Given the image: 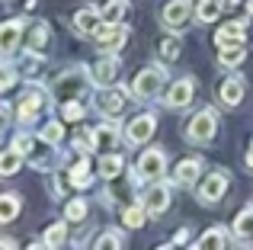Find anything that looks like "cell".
Segmentation results:
<instances>
[{
  "instance_id": "cell-1",
  "label": "cell",
  "mask_w": 253,
  "mask_h": 250,
  "mask_svg": "<svg viewBox=\"0 0 253 250\" xmlns=\"http://www.w3.org/2000/svg\"><path fill=\"white\" fill-rule=\"evenodd\" d=\"M90 87H93V74H90V68H84V64H71V68H64L61 74H55V81L48 83L51 96H55L58 103L84 100V96L90 93Z\"/></svg>"
},
{
  "instance_id": "cell-2",
  "label": "cell",
  "mask_w": 253,
  "mask_h": 250,
  "mask_svg": "<svg viewBox=\"0 0 253 250\" xmlns=\"http://www.w3.org/2000/svg\"><path fill=\"white\" fill-rule=\"evenodd\" d=\"M51 103H55L51 90L32 81L29 87H26V93L19 96V103H16V119L23 122V125L39 122V119H42V113H48V109H51Z\"/></svg>"
},
{
  "instance_id": "cell-3",
  "label": "cell",
  "mask_w": 253,
  "mask_h": 250,
  "mask_svg": "<svg viewBox=\"0 0 253 250\" xmlns=\"http://www.w3.org/2000/svg\"><path fill=\"white\" fill-rule=\"evenodd\" d=\"M167 81H170L167 64H148V68H141L135 74V81L128 83V93L135 96V100H154L157 93H164Z\"/></svg>"
},
{
  "instance_id": "cell-4",
  "label": "cell",
  "mask_w": 253,
  "mask_h": 250,
  "mask_svg": "<svg viewBox=\"0 0 253 250\" xmlns=\"http://www.w3.org/2000/svg\"><path fill=\"white\" fill-rule=\"evenodd\" d=\"M183 135H186L189 144H211L215 135H218V109L215 106L196 109V113L189 116V122H186Z\"/></svg>"
},
{
  "instance_id": "cell-5",
  "label": "cell",
  "mask_w": 253,
  "mask_h": 250,
  "mask_svg": "<svg viewBox=\"0 0 253 250\" xmlns=\"http://www.w3.org/2000/svg\"><path fill=\"white\" fill-rule=\"evenodd\" d=\"M228 186H231L228 170H209V173L196 183V199L202 202V206H218V202L224 199V193H228Z\"/></svg>"
},
{
  "instance_id": "cell-6",
  "label": "cell",
  "mask_w": 253,
  "mask_h": 250,
  "mask_svg": "<svg viewBox=\"0 0 253 250\" xmlns=\"http://www.w3.org/2000/svg\"><path fill=\"white\" fill-rule=\"evenodd\" d=\"M196 19V3L192 0H167L161 10V26L167 32H183Z\"/></svg>"
},
{
  "instance_id": "cell-7",
  "label": "cell",
  "mask_w": 253,
  "mask_h": 250,
  "mask_svg": "<svg viewBox=\"0 0 253 250\" xmlns=\"http://www.w3.org/2000/svg\"><path fill=\"white\" fill-rule=\"evenodd\" d=\"M128 83L125 87H96V93H93V106H96V113H103L106 119H119L122 116V106L125 100H128Z\"/></svg>"
},
{
  "instance_id": "cell-8",
  "label": "cell",
  "mask_w": 253,
  "mask_h": 250,
  "mask_svg": "<svg viewBox=\"0 0 253 250\" xmlns=\"http://www.w3.org/2000/svg\"><path fill=\"white\" fill-rule=\"evenodd\" d=\"M167 176V151L164 148H148L141 157H138V167H135V180L144 183H157Z\"/></svg>"
},
{
  "instance_id": "cell-9",
  "label": "cell",
  "mask_w": 253,
  "mask_h": 250,
  "mask_svg": "<svg viewBox=\"0 0 253 250\" xmlns=\"http://www.w3.org/2000/svg\"><path fill=\"white\" fill-rule=\"evenodd\" d=\"M154 131H157V116L154 113H138V116H131V122L122 128V138L131 148H141V144H148L151 138H154Z\"/></svg>"
},
{
  "instance_id": "cell-10",
  "label": "cell",
  "mask_w": 253,
  "mask_h": 250,
  "mask_svg": "<svg viewBox=\"0 0 253 250\" xmlns=\"http://www.w3.org/2000/svg\"><path fill=\"white\" fill-rule=\"evenodd\" d=\"M196 100V77H176L164 87V106L167 109H186Z\"/></svg>"
},
{
  "instance_id": "cell-11",
  "label": "cell",
  "mask_w": 253,
  "mask_h": 250,
  "mask_svg": "<svg viewBox=\"0 0 253 250\" xmlns=\"http://www.w3.org/2000/svg\"><path fill=\"white\" fill-rule=\"evenodd\" d=\"M170 202H173V193H170V186L164 180L151 183V186L144 189V196H141V206H144V212H148V218H161V215L170 208Z\"/></svg>"
},
{
  "instance_id": "cell-12",
  "label": "cell",
  "mask_w": 253,
  "mask_h": 250,
  "mask_svg": "<svg viewBox=\"0 0 253 250\" xmlns=\"http://www.w3.org/2000/svg\"><path fill=\"white\" fill-rule=\"evenodd\" d=\"M128 36H131V29L125 23H103L96 29V36H93V42H96L99 51H119V48H125Z\"/></svg>"
},
{
  "instance_id": "cell-13",
  "label": "cell",
  "mask_w": 253,
  "mask_h": 250,
  "mask_svg": "<svg viewBox=\"0 0 253 250\" xmlns=\"http://www.w3.org/2000/svg\"><path fill=\"white\" fill-rule=\"evenodd\" d=\"M119 68H122V61H119L116 51H99L96 64L90 68V74H93V87H109V83H116Z\"/></svg>"
},
{
  "instance_id": "cell-14",
  "label": "cell",
  "mask_w": 253,
  "mask_h": 250,
  "mask_svg": "<svg viewBox=\"0 0 253 250\" xmlns=\"http://www.w3.org/2000/svg\"><path fill=\"white\" fill-rule=\"evenodd\" d=\"M23 36H26V19H6V23H0V58H10L23 45Z\"/></svg>"
},
{
  "instance_id": "cell-15",
  "label": "cell",
  "mask_w": 253,
  "mask_h": 250,
  "mask_svg": "<svg viewBox=\"0 0 253 250\" xmlns=\"http://www.w3.org/2000/svg\"><path fill=\"white\" fill-rule=\"evenodd\" d=\"M199 180H202V157H183L173 170V186L196 189Z\"/></svg>"
},
{
  "instance_id": "cell-16",
  "label": "cell",
  "mask_w": 253,
  "mask_h": 250,
  "mask_svg": "<svg viewBox=\"0 0 253 250\" xmlns=\"http://www.w3.org/2000/svg\"><path fill=\"white\" fill-rule=\"evenodd\" d=\"M99 26H103V13H99V6H93V3L77 6V13H74V29L81 32L84 39H93Z\"/></svg>"
},
{
  "instance_id": "cell-17",
  "label": "cell",
  "mask_w": 253,
  "mask_h": 250,
  "mask_svg": "<svg viewBox=\"0 0 253 250\" xmlns=\"http://www.w3.org/2000/svg\"><path fill=\"white\" fill-rule=\"evenodd\" d=\"M244 96H247V81H244V77H237V74L224 77L221 87H218V100H221L228 109H237L244 103Z\"/></svg>"
},
{
  "instance_id": "cell-18",
  "label": "cell",
  "mask_w": 253,
  "mask_h": 250,
  "mask_svg": "<svg viewBox=\"0 0 253 250\" xmlns=\"http://www.w3.org/2000/svg\"><path fill=\"white\" fill-rule=\"evenodd\" d=\"M215 45L218 48H231V45H247V23L244 19H231L215 32Z\"/></svg>"
},
{
  "instance_id": "cell-19",
  "label": "cell",
  "mask_w": 253,
  "mask_h": 250,
  "mask_svg": "<svg viewBox=\"0 0 253 250\" xmlns=\"http://www.w3.org/2000/svg\"><path fill=\"white\" fill-rule=\"evenodd\" d=\"M23 42H26V48H29V51L45 55V48H48V23H45V19H29V23H26Z\"/></svg>"
},
{
  "instance_id": "cell-20",
  "label": "cell",
  "mask_w": 253,
  "mask_h": 250,
  "mask_svg": "<svg viewBox=\"0 0 253 250\" xmlns=\"http://www.w3.org/2000/svg\"><path fill=\"white\" fill-rule=\"evenodd\" d=\"M96 131V151H116L119 138H122V125H119V119H106Z\"/></svg>"
},
{
  "instance_id": "cell-21",
  "label": "cell",
  "mask_w": 253,
  "mask_h": 250,
  "mask_svg": "<svg viewBox=\"0 0 253 250\" xmlns=\"http://www.w3.org/2000/svg\"><path fill=\"white\" fill-rule=\"evenodd\" d=\"M99 176L103 180H116L119 173L125 170V157L122 154H116V151H103V157H99Z\"/></svg>"
},
{
  "instance_id": "cell-22",
  "label": "cell",
  "mask_w": 253,
  "mask_h": 250,
  "mask_svg": "<svg viewBox=\"0 0 253 250\" xmlns=\"http://www.w3.org/2000/svg\"><path fill=\"white\" fill-rule=\"evenodd\" d=\"M196 247L199 250H224V247H231V234L224 231V228H209V231H202V238L196 241Z\"/></svg>"
},
{
  "instance_id": "cell-23",
  "label": "cell",
  "mask_w": 253,
  "mask_h": 250,
  "mask_svg": "<svg viewBox=\"0 0 253 250\" xmlns=\"http://www.w3.org/2000/svg\"><path fill=\"white\" fill-rule=\"evenodd\" d=\"M231 234H234L237 241H253V206L241 208V212L234 215V225H231Z\"/></svg>"
},
{
  "instance_id": "cell-24",
  "label": "cell",
  "mask_w": 253,
  "mask_h": 250,
  "mask_svg": "<svg viewBox=\"0 0 253 250\" xmlns=\"http://www.w3.org/2000/svg\"><path fill=\"white\" fill-rule=\"evenodd\" d=\"M224 10V0H199L196 3V23H215Z\"/></svg>"
},
{
  "instance_id": "cell-25",
  "label": "cell",
  "mask_w": 253,
  "mask_h": 250,
  "mask_svg": "<svg viewBox=\"0 0 253 250\" xmlns=\"http://www.w3.org/2000/svg\"><path fill=\"white\" fill-rule=\"evenodd\" d=\"M19 208H23V199L16 193H3L0 196V225H10L19 215Z\"/></svg>"
},
{
  "instance_id": "cell-26",
  "label": "cell",
  "mask_w": 253,
  "mask_h": 250,
  "mask_svg": "<svg viewBox=\"0 0 253 250\" xmlns=\"http://www.w3.org/2000/svg\"><path fill=\"white\" fill-rule=\"evenodd\" d=\"M23 161H26V157L19 154L16 148L0 151V176H16V173H19V167H23Z\"/></svg>"
},
{
  "instance_id": "cell-27",
  "label": "cell",
  "mask_w": 253,
  "mask_h": 250,
  "mask_svg": "<svg viewBox=\"0 0 253 250\" xmlns=\"http://www.w3.org/2000/svg\"><path fill=\"white\" fill-rule=\"evenodd\" d=\"M244 58H247V45H231V48L218 51V64H221V68H231V71L241 68Z\"/></svg>"
},
{
  "instance_id": "cell-28",
  "label": "cell",
  "mask_w": 253,
  "mask_h": 250,
  "mask_svg": "<svg viewBox=\"0 0 253 250\" xmlns=\"http://www.w3.org/2000/svg\"><path fill=\"white\" fill-rule=\"evenodd\" d=\"M68 176H71V186L74 189H86L93 183V176H90V161L86 157H81V161L74 164V167L68 170Z\"/></svg>"
},
{
  "instance_id": "cell-29",
  "label": "cell",
  "mask_w": 253,
  "mask_h": 250,
  "mask_svg": "<svg viewBox=\"0 0 253 250\" xmlns=\"http://www.w3.org/2000/svg\"><path fill=\"white\" fill-rule=\"evenodd\" d=\"M144 218H148V212H144L141 202H131V206H125V208H122V225H125V228H131V231H138V228L144 225Z\"/></svg>"
},
{
  "instance_id": "cell-30",
  "label": "cell",
  "mask_w": 253,
  "mask_h": 250,
  "mask_svg": "<svg viewBox=\"0 0 253 250\" xmlns=\"http://www.w3.org/2000/svg\"><path fill=\"white\" fill-rule=\"evenodd\" d=\"M161 61H176L179 58V51H183V36H176V32H170L167 39L161 42Z\"/></svg>"
},
{
  "instance_id": "cell-31",
  "label": "cell",
  "mask_w": 253,
  "mask_h": 250,
  "mask_svg": "<svg viewBox=\"0 0 253 250\" xmlns=\"http://www.w3.org/2000/svg\"><path fill=\"white\" fill-rule=\"evenodd\" d=\"M74 151H81V154H90V151H96V131L93 128H77L74 131Z\"/></svg>"
},
{
  "instance_id": "cell-32",
  "label": "cell",
  "mask_w": 253,
  "mask_h": 250,
  "mask_svg": "<svg viewBox=\"0 0 253 250\" xmlns=\"http://www.w3.org/2000/svg\"><path fill=\"white\" fill-rule=\"evenodd\" d=\"M93 247H96V250H106V247H109V250H119V247H125V238H122V231H112V228H109V231H99L96 234Z\"/></svg>"
},
{
  "instance_id": "cell-33",
  "label": "cell",
  "mask_w": 253,
  "mask_h": 250,
  "mask_svg": "<svg viewBox=\"0 0 253 250\" xmlns=\"http://www.w3.org/2000/svg\"><path fill=\"white\" fill-rule=\"evenodd\" d=\"M16 77H19L16 64L6 61V58H0V93H6V90L16 87Z\"/></svg>"
},
{
  "instance_id": "cell-34",
  "label": "cell",
  "mask_w": 253,
  "mask_h": 250,
  "mask_svg": "<svg viewBox=\"0 0 253 250\" xmlns=\"http://www.w3.org/2000/svg\"><path fill=\"white\" fill-rule=\"evenodd\" d=\"M39 141H42L39 135H29V131H19V135L13 138V148H16L23 157H32V154H36V148H39Z\"/></svg>"
},
{
  "instance_id": "cell-35",
  "label": "cell",
  "mask_w": 253,
  "mask_h": 250,
  "mask_svg": "<svg viewBox=\"0 0 253 250\" xmlns=\"http://www.w3.org/2000/svg\"><path fill=\"white\" fill-rule=\"evenodd\" d=\"M42 238H45V244H48V247H61L64 241H68V225H64V221H55V225L45 228Z\"/></svg>"
},
{
  "instance_id": "cell-36",
  "label": "cell",
  "mask_w": 253,
  "mask_h": 250,
  "mask_svg": "<svg viewBox=\"0 0 253 250\" xmlns=\"http://www.w3.org/2000/svg\"><path fill=\"white\" fill-rule=\"evenodd\" d=\"M39 138H42L45 144H61V138H64V128H61V122H45L42 128H39Z\"/></svg>"
},
{
  "instance_id": "cell-37",
  "label": "cell",
  "mask_w": 253,
  "mask_h": 250,
  "mask_svg": "<svg viewBox=\"0 0 253 250\" xmlns=\"http://www.w3.org/2000/svg\"><path fill=\"white\" fill-rule=\"evenodd\" d=\"M90 206H86V199H71L68 206H64V215H68V221H86L90 218Z\"/></svg>"
},
{
  "instance_id": "cell-38",
  "label": "cell",
  "mask_w": 253,
  "mask_h": 250,
  "mask_svg": "<svg viewBox=\"0 0 253 250\" xmlns=\"http://www.w3.org/2000/svg\"><path fill=\"white\" fill-rule=\"evenodd\" d=\"M103 23H122V16H125V0H109V3L103 6Z\"/></svg>"
},
{
  "instance_id": "cell-39",
  "label": "cell",
  "mask_w": 253,
  "mask_h": 250,
  "mask_svg": "<svg viewBox=\"0 0 253 250\" xmlns=\"http://www.w3.org/2000/svg\"><path fill=\"white\" fill-rule=\"evenodd\" d=\"M61 119H64V122H81V119H84V100H68V103H61Z\"/></svg>"
},
{
  "instance_id": "cell-40",
  "label": "cell",
  "mask_w": 253,
  "mask_h": 250,
  "mask_svg": "<svg viewBox=\"0 0 253 250\" xmlns=\"http://www.w3.org/2000/svg\"><path fill=\"white\" fill-rule=\"evenodd\" d=\"M64 180H68V173H58V176H51V183H48V193H51V199H64V193H68V189H64Z\"/></svg>"
},
{
  "instance_id": "cell-41",
  "label": "cell",
  "mask_w": 253,
  "mask_h": 250,
  "mask_svg": "<svg viewBox=\"0 0 253 250\" xmlns=\"http://www.w3.org/2000/svg\"><path fill=\"white\" fill-rule=\"evenodd\" d=\"M183 244H189V228H179L176 234H173V241H170V247H183Z\"/></svg>"
},
{
  "instance_id": "cell-42",
  "label": "cell",
  "mask_w": 253,
  "mask_h": 250,
  "mask_svg": "<svg viewBox=\"0 0 253 250\" xmlns=\"http://www.w3.org/2000/svg\"><path fill=\"white\" fill-rule=\"evenodd\" d=\"M6 128H10V109L0 106V138L6 135Z\"/></svg>"
},
{
  "instance_id": "cell-43",
  "label": "cell",
  "mask_w": 253,
  "mask_h": 250,
  "mask_svg": "<svg viewBox=\"0 0 253 250\" xmlns=\"http://www.w3.org/2000/svg\"><path fill=\"white\" fill-rule=\"evenodd\" d=\"M29 247H32V250H45L48 244H45V238H39V241H29Z\"/></svg>"
},
{
  "instance_id": "cell-44",
  "label": "cell",
  "mask_w": 253,
  "mask_h": 250,
  "mask_svg": "<svg viewBox=\"0 0 253 250\" xmlns=\"http://www.w3.org/2000/svg\"><path fill=\"white\" fill-rule=\"evenodd\" d=\"M244 161H247V167L253 170V141H250V148H247V157H244Z\"/></svg>"
},
{
  "instance_id": "cell-45",
  "label": "cell",
  "mask_w": 253,
  "mask_h": 250,
  "mask_svg": "<svg viewBox=\"0 0 253 250\" xmlns=\"http://www.w3.org/2000/svg\"><path fill=\"white\" fill-rule=\"evenodd\" d=\"M0 247H16V241L13 238H0Z\"/></svg>"
},
{
  "instance_id": "cell-46",
  "label": "cell",
  "mask_w": 253,
  "mask_h": 250,
  "mask_svg": "<svg viewBox=\"0 0 253 250\" xmlns=\"http://www.w3.org/2000/svg\"><path fill=\"white\" fill-rule=\"evenodd\" d=\"M247 13H250V16H253V0H247Z\"/></svg>"
},
{
  "instance_id": "cell-47",
  "label": "cell",
  "mask_w": 253,
  "mask_h": 250,
  "mask_svg": "<svg viewBox=\"0 0 253 250\" xmlns=\"http://www.w3.org/2000/svg\"><path fill=\"white\" fill-rule=\"evenodd\" d=\"M228 3H237V0H224V6H228Z\"/></svg>"
},
{
  "instance_id": "cell-48",
  "label": "cell",
  "mask_w": 253,
  "mask_h": 250,
  "mask_svg": "<svg viewBox=\"0 0 253 250\" xmlns=\"http://www.w3.org/2000/svg\"><path fill=\"white\" fill-rule=\"evenodd\" d=\"M125 3H128V0H125Z\"/></svg>"
}]
</instances>
